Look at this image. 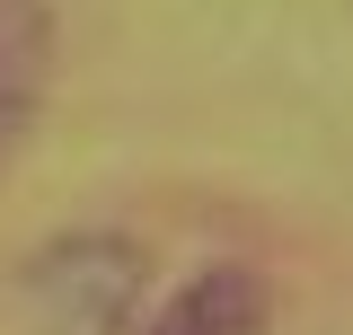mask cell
<instances>
[{
  "mask_svg": "<svg viewBox=\"0 0 353 335\" xmlns=\"http://www.w3.org/2000/svg\"><path fill=\"white\" fill-rule=\"evenodd\" d=\"M141 292V256L115 238H62L36 265V309L53 335H115Z\"/></svg>",
  "mask_w": 353,
  "mask_h": 335,
  "instance_id": "cell-1",
  "label": "cell"
},
{
  "mask_svg": "<svg viewBox=\"0 0 353 335\" xmlns=\"http://www.w3.org/2000/svg\"><path fill=\"white\" fill-rule=\"evenodd\" d=\"M265 318H274V292H265L256 274H248V265H212V274H194L141 335H265Z\"/></svg>",
  "mask_w": 353,
  "mask_h": 335,
  "instance_id": "cell-2",
  "label": "cell"
},
{
  "mask_svg": "<svg viewBox=\"0 0 353 335\" xmlns=\"http://www.w3.org/2000/svg\"><path fill=\"white\" fill-rule=\"evenodd\" d=\"M44 71H53V18H44L36 0H0V159L36 124Z\"/></svg>",
  "mask_w": 353,
  "mask_h": 335,
  "instance_id": "cell-3",
  "label": "cell"
}]
</instances>
